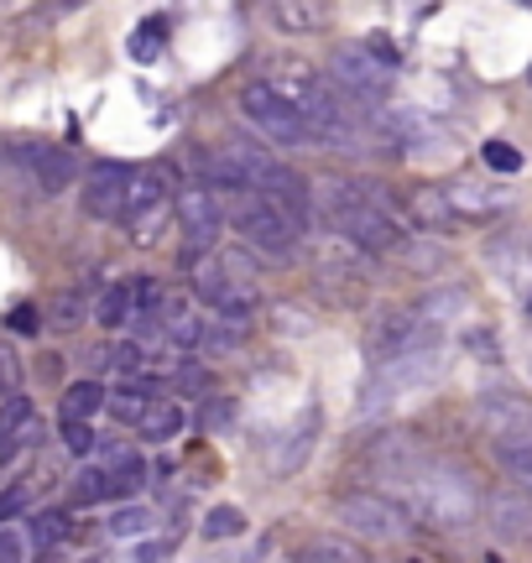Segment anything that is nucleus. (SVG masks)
<instances>
[{
  "instance_id": "21",
  "label": "nucleus",
  "mask_w": 532,
  "mask_h": 563,
  "mask_svg": "<svg viewBox=\"0 0 532 563\" xmlns=\"http://www.w3.org/2000/svg\"><path fill=\"white\" fill-rule=\"evenodd\" d=\"M104 407V386L89 376V382H74L63 391V422H89Z\"/></svg>"
},
{
  "instance_id": "4",
  "label": "nucleus",
  "mask_w": 532,
  "mask_h": 563,
  "mask_svg": "<svg viewBox=\"0 0 532 563\" xmlns=\"http://www.w3.org/2000/svg\"><path fill=\"white\" fill-rule=\"evenodd\" d=\"M193 292L220 313V323H230V329H246L251 313L262 308V292H256V282L241 272V262L235 256H225V262H204L199 272H193Z\"/></svg>"
},
{
  "instance_id": "11",
  "label": "nucleus",
  "mask_w": 532,
  "mask_h": 563,
  "mask_svg": "<svg viewBox=\"0 0 532 563\" xmlns=\"http://www.w3.org/2000/svg\"><path fill=\"white\" fill-rule=\"evenodd\" d=\"M11 162H16L21 173L32 178V194H42V199H53V194H63L68 183H74V157L63 152V146H42V141H21L16 152H11Z\"/></svg>"
},
{
  "instance_id": "36",
  "label": "nucleus",
  "mask_w": 532,
  "mask_h": 563,
  "mask_svg": "<svg viewBox=\"0 0 532 563\" xmlns=\"http://www.w3.org/2000/svg\"><path fill=\"white\" fill-rule=\"evenodd\" d=\"M26 501H32V481H16L11 490H0V522H11L16 511H26Z\"/></svg>"
},
{
  "instance_id": "24",
  "label": "nucleus",
  "mask_w": 532,
  "mask_h": 563,
  "mask_svg": "<svg viewBox=\"0 0 532 563\" xmlns=\"http://www.w3.org/2000/svg\"><path fill=\"white\" fill-rule=\"evenodd\" d=\"M480 418H486L496 433L507 439V428H528L532 412L517 402V397H496V391H491V397H480Z\"/></svg>"
},
{
  "instance_id": "14",
  "label": "nucleus",
  "mask_w": 532,
  "mask_h": 563,
  "mask_svg": "<svg viewBox=\"0 0 532 563\" xmlns=\"http://www.w3.org/2000/svg\"><path fill=\"white\" fill-rule=\"evenodd\" d=\"M486 517H491L496 538L501 543H532V496L528 490H496L491 501H486Z\"/></svg>"
},
{
  "instance_id": "20",
  "label": "nucleus",
  "mask_w": 532,
  "mask_h": 563,
  "mask_svg": "<svg viewBox=\"0 0 532 563\" xmlns=\"http://www.w3.org/2000/svg\"><path fill=\"white\" fill-rule=\"evenodd\" d=\"M104 475H110V496H136V490L146 485V464H142V454L115 449L110 464H104Z\"/></svg>"
},
{
  "instance_id": "41",
  "label": "nucleus",
  "mask_w": 532,
  "mask_h": 563,
  "mask_svg": "<svg viewBox=\"0 0 532 563\" xmlns=\"http://www.w3.org/2000/svg\"><path fill=\"white\" fill-rule=\"evenodd\" d=\"M167 559V543H142L136 548V563H163Z\"/></svg>"
},
{
  "instance_id": "34",
  "label": "nucleus",
  "mask_w": 532,
  "mask_h": 563,
  "mask_svg": "<svg viewBox=\"0 0 532 563\" xmlns=\"http://www.w3.org/2000/svg\"><path fill=\"white\" fill-rule=\"evenodd\" d=\"M0 397H5V402L21 397V355L5 350V344H0Z\"/></svg>"
},
{
  "instance_id": "13",
  "label": "nucleus",
  "mask_w": 532,
  "mask_h": 563,
  "mask_svg": "<svg viewBox=\"0 0 532 563\" xmlns=\"http://www.w3.org/2000/svg\"><path fill=\"white\" fill-rule=\"evenodd\" d=\"M125 194H131V167L125 162H95L89 178H84V214L95 220H121L125 214Z\"/></svg>"
},
{
  "instance_id": "31",
  "label": "nucleus",
  "mask_w": 532,
  "mask_h": 563,
  "mask_svg": "<svg viewBox=\"0 0 532 563\" xmlns=\"http://www.w3.org/2000/svg\"><path fill=\"white\" fill-rule=\"evenodd\" d=\"M412 214H418V224H444L454 209L439 188H423V194H412Z\"/></svg>"
},
{
  "instance_id": "16",
  "label": "nucleus",
  "mask_w": 532,
  "mask_h": 563,
  "mask_svg": "<svg viewBox=\"0 0 532 563\" xmlns=\"http://www.w3.org/2000/svg\"><path fill=\"white\" fill-rule=\"evenodd\" d=\"M32 439H37V407L26 402V397H11V402L0 407V464L16 460Z\"/></svg>"
},
{
  "instance_id": "5",
  "label": "nucleus",
  "mask_w": 532,
  "mask_h": 563,
  "mask_svg": "<svg viewBox=\"0 0 532 563\" xmlns=\"http://www.w3.org/2000/svg\"><path fill=\"white\" fill-rule=\"evenodd\" d=\"M334 517L355 532V538H366V543H402L412 532V517L402 511L397 501L387 496H376V490H350L334 501Z\"/></svg>"
},
{
  "instance_id": "10",
  "label": "nucleus",
  "mask_w": 532,
  "mask_h": 563,
  "mask_svg": "<svg viewBox=\"0 0 532 563\" xmlns=\"http://www.w3.org/2000/svg\"><path fill=\"white\" fill-rule=\"evenodd\" d=\"M433 334L439 329H429V323H418V313H387V319H376V329H370V361L376 365H391L402 361V355H418V350H433Z\"/></svg>"
},
{
  "instance_id": "15",
  "label": "nucleus",
  "mask_w": 532,
  "mask_h": 563,
  "mask_svg": "<svg viewBox=\"0 0 532 563\" xmlns=\"http://www.w3.org/2000/svg\"><path fill=\"white\" fill-rule=\"evenodd\" d=\"M157 329H163V340H173L178 350H199V344H204V319H199V308H193L184 292H167L163 298Z\"/></svg>"
},
{
  "instance_id": "28",
  "label": "nucleus",
  "mask_w": 532,
  "mask_h": 563,
  "mask_svg": "<svg viewBox=\"0 0 532 563\" xmlns=\"http://www.w3.org/2000/svg\"><path fill=\"white\" fill-rule=\"evenodd\" d=\"M95 501H110V475L104 464H89L74 475V506H95Z\"/></svg>"
},
{
  "instance_id": "30",
  "label": "nucleus",
  "mask_w": 532,
  "mask_h": 563,
  "mask_svg": "<svg viewBox=\"0 0 532 563\" xmlns=\"http://www.w3.org/2000/svg\"><path fill=\"white\" fill-rule=\"evenodd\" d=\"M246 532V517L235 511V506H214L204 517V538H214V543H225V538H241Z\"/></svg>"
},
{
  "instance_id": "40",
  "label": "nucleus",
  "mask_w": 532,
  "mask_h": 563,
  "mask_svg": "<svg viewBox=\"0 0 532 563\" xmlns=\"http://www.w3.org/2000/svg\"><path fill=\"white\" fill-rule=\"evenodd\" d=\"M0 563H21V538L16 532H0Z\"/></svg>"
},
{
  "instance_id": "22",
  "label": "nucleus",
  "mask_w": 532,
  "mask_h": 563,
  "mask_svg": "<svg viewBox=\"0 0 532 563\" xmlns=\"http://www.w3.org/2000/svg\"><path fill=\"white\" fill-rule=\"evenodd\" d=\"M271 21L282 26V32H319L329 21L324 5H308V0H277L271 5Z\"/></svg>"
},
{
  "instance_id": "29",
  "label": "nucleus",
  "mask_w": 532,
  "mask_h": 563,
  "mask_svg": "<svg viewBox=\"0 0 532 563\" xmlns=\"http://www.w3.org/2000/svg\"><path fill=\"white\" fill-rule=\"evenodd\" d=\"M47 323L68 334V329H79L84 323V292H58V298L47 302Z\"/></svg>"
},
{
  "instance_id": "39",
  "label": "nucleus",
  "mask_w": 532,
  "mask_h": 563,
  "mask_svg": "<svg viewBox=\"0 0 532 563\" xmlns=\"http://www.w3.org/2000/svg\"><path fill=\"white\" fill-rule=\"evenodd\" d=\"M11 329H16V334H37V308H32V302H21V308H11Z\"/></svg>"
},
{
  "instance_id": "25",
  "label": "nucleus",
  "mask_w": 532,
  "mask_h": 563,
  "mask_svg": "<svg viewBox=\"0 0 532 563\" xmlns=\"http://www.w3.org/2000/svg\"><path fill=\"white\" fill-rule=\"evenodd\" d=\"M496 460L507 464V470H512V481L532 496V439H501L496 443Z\"/></svg>"
},
{
  "instance_id": "27",
  "label": "nucleus",
  "mask_w": 532,
  "mask_h": 563,
  "mask_svg": "<svg viewBox=\"0 0 532 563\" xmlns=\"http://www.w3.org/2000/svg\"><path fill=\"white\" fill-rule=\"evenodd\" d=\"M63 538H68V511H37L32 517V527H26V543L37 548H58Z\"/></svg>"
},
{
  "instance_id": "2",
  "label": "nucleus",
  "mask_w": 532,
  "mask_h": 563,
  "mask_svg": "<svg viewBox=\"0 0 532 563\" xmlns=\"http://www.w3.org/2000/svg\"><path fill=\"white\" fill-rule=\"evenodd\" d=\"M313 199L324 203L329 224H334L355 251H366V256H391V251H402V241H408L397 214L381 203V188H370V183L329 178V183H319Z\"/></svg>"
},
{
  "instance_id": "35",
  "label": "nucleus",
  "mask_w": 532,
  "mask_h": 563,
  "mask_svg": "<svg viewBox=\"0 0 532 563\" xmlns=\"http://www.w3.org/2000/svg\"><path fill=\"white\" fill-rule=\"evenodd\" d=\"M163 37H167V21H146V32H136L131 53H136L142 63H152L157 58V47H163Z\"/></svg>"
},
{
  "instance_id": "43",
  "label": "nucleus",
  "mask_w": 532,
  "mask_h": 563,
  "mask_svg": "<svg viewBox=\"0 0 532 563\" xmlns=\"http://www.w3.org/2000/svg\"><path fill=\"white\" fill-rule=\"evenodd\" d=\"M528 313H532V298H528Z\"/></svg>"
},
{
  "instance_id": "18",
  "label": "nucleus",
  "mask_w": 532,
  "mask_h": 563,
  "mask_svg": "<svg viewBox=\"0 0 532 563\" xmlns=\"http://www.w3.org/2000/svg\"><path fill=\"white\" fill-rule=\"evenodd\" d=\"M292 563H366V553L350 543V538L324 532V538H308V543L292 553Z\"/></svg>"
},
{
  "instance_id": "7",
  "label": "nucleus",
  "mask_w": 532,
  "mask_h": 563,
  "mask_svg": "<svg viewBox=\"0 0 532 563\" xmlns=\"http://www.w3.org/2000/svg\"><path fill=\"white\" fill-rule=\"evenodd\" d=\"M230 220L241 230V241H246L251 251L271 256V262H287V256L298 251V230H292L282 209H271L262 194H241L235 209H230Z\"/></svg>"
},
{
  "instance_id": "6",
  "label": "nucleus",
  "mask_w": 532,
  "mask_h": 563,
  "mask_svg": "<svg viewBox=\"0 0 532 563\" xmlns=\"http://www.w3.org/2000/svg\"><path fill=\"white\" fill-rule=\"evenodd\" d=\"M241 110H246V121L256 125L262 136H271L277 146H287V152H292V146H319L313 131H308V121L266 79H251L246 89H241Z\"/></svg>"
},
{
  "instance_id": "17",
  "label": "nucleus",
  "mask_w": 532,
  "mask_h": 563,
  "mask_svg": "<svg viewBox=\"0 0 532 563\" xmlns=\"http://www.w3.org/2000/svg\"><path fill=\"white\" fill-rule=\"evenodd\" d=\"M152 209H167V173L163 167H136L131 173V194H125V220L152 214Z\"/></svg>"
},
{
  "instance_id": "9",
  "label": "nucleus",
  "mask_w": 532,
  "mask_h": 563,
  "mask_svg": "<svg viewBox=\"0 0 532 563\" xmlns=\"http://www.w3.org/2000/svg\"><path fill=\"white\" fill-rule=\"evenodd\" d=\"M329 84H334V89H345L355 104H376V100H387L391 68H381V63L370 58L361 42H345V47H334V63H329Z\"/></svg>"
},
{
  "instance_id": "37",
  "label": "nucleus",
  "mask_w": 532,
  "mask_h": 563,
  "mask_svg": "<svg viewBox=\"0 0 532 563\" xmlns=\"http://www.w3.org/2000/svg\"><path fill=\"white\" fill-rule=\"evenodd\" d=\"M63 443H68V449H74V454H89V449H95V433H89V422H63Z\"/></svg>"
},
{
  "instance_id": "42",
  "label": "nucleus",
  "mask_w": 532,
  "mask_h": 563,
  "mask_svg": "<svg viewBox=\"0 0 532 563\" xmlns=\"http://www.w3.org/2000/svg\"><path fill=\"white\" fill-rule=\"evenodd\" d=\"M0 167H5V152H0Z\"/></svg>"
},
{
  "instance_id": "32",
  "label": "nucleus",
  "mask_w": 532,
  "mask_h": 563,
  "mask_svg": "<svg viewBox=\"0 0 532 563\" xmlns=\"http://www.w3.org/2000/svg\"><path fill=\"white\" fill-rule=\"evenodd\" d=\"M146 527H152V511H146V506H121L110 532H115V538H142Z\"/></svg>"
},
{
  "instance_id": "26",
  "label": "nucleus",
  "mask_w": 532,
  "mask_h": 563,
  "mask_svg": "<svg viewBox=\"0 0 532 563\" xmlns=\"http://www.w3.org/2000/svg\"><path fill=\"white\" fill-rule=\"evenodd\" d=\"M104 407H110V418H115V422H125V428H142L152 397H146V391H136V386H121L115 397H104Z\"/></svg>"
},
{
  "instance_id": "23",
  "label": "nucleus",
  "mask_w": 532,
  "mask_h": 563,
  "mask_svg": "<svg viewBox=\"0 0 532 563\" xmlns=\"http://www.w3.org/2000/svg\"><path fill=\"white\" fill-rule=\"evenodd\" d=\"M95 319L104 329H121V323L136 319V298H131V282H115V287H104L100 302H95Z\"/></svg>"
},
{
  "instance_id": "1",
  "label": "nucleus",
  "mask_w": 532,
  "mask_h": 563,
  "mask_svg": "<svg viewBox=\"0 0 532 563\" xmlns=\"http://www.w3.org/2000/svg\"><path fill=\"white\" fill-rule=\"evenodd\" d=\"M266 84L303 115L319 146H361V141L370 136V125H376V121H366V110L350 100L345 89H334L329 79H319L308 63H287L282 74Z\"/></svg>"
},
{
  "instance_id": "8",
  "label": "nucleus",
  "mask_w": 532,
  "mask_h": 563,
  "mask_svg": "<svg viewBox=\"0 0 532 563\" xmlns=\"http://www.w3.org/2000/svg\"><path fill=\"white\" fill-rule=\"evenodd\" d=\"M439 376H444V350L439 344L418 350V355H402V361H391V365H376V382L366 386L361 412H381V407H391V397H408L418 386H433Z\"/></svg>"
},
{
  "instance_id": "33",
  "label": "nucleus",
  "mask_w": 532,
  "mask_h": 563,
  "mask_svg": "<svg viewBox=\"0 0 532 563\" xmlns=\"http://www.w3.org/2000/svg\"><path fill=\"white\" fill-rule=\"evenodd\" d=\"M480 157H486V167H496V173H517V167H522V152H517L512 141H486Z\"/></svg>"
},
{
  "instance_id": "19",
  "label": "nucleus",
  "mask_w": 532,
  "mask_h": 563,
  "mask_svg": "<svg viewBox=\"0 0 532 563\" xmlns=\"http://www.w3.org/2000/svg\"><path fill=\"white\" fill-rule=\"evenodd\" d=\"M184 402H173V397H163V402H152L146 407V418H142V439L146 443H173L178 433H184Z\"/></svg>"
},
{
  "instance_id": "38",
  "label": "nucleus",
  "mask_w": 532,
  "mask_h": 563,
  "mask_svg": "<svg viewBox=\"0 0 532 563\" xmlns=\"http://www.w3.org/2000/svg\"><path fill=\"white\" fill-rule=\"evenodd\" d=\"M230 418H235V402H230V397H214V402L204 407V428H230Z\"/></svg>"
},
{
  "instance_id": "12",
  "label": "nucleus",
  "mask_w": 532,
  "mask_h": 563,
  "mask_svg": "<svg viewBox=\"0 0 532 563\" xmlns=\"http://www.w3.org/2000/svg\"><path fill=\"white\" fill-rule=\"evenodd\" d=\"M173 214L184 224L188 245H214L220 230H225V209H220V199L209 194L204 183H184V188L173 194Z\"/></svg>"
},
{
  "instance_id": "3",
  "label": "nucleus",
  "mask_w": 532,
  "mask_h": 563,
  "mask_svg": "<svg viewBox=\"0 0 532 563\" xmlns=\"http://www.w3.org/2000/svg\"><path fill=\"white\" fill-rule=\"evenodd\" d=\"M408 501L423 527L433 532H454V527H470L475 511H480V490L465 470H454V464H418L408 475Z\"/></svg>"
}]
</instances>
